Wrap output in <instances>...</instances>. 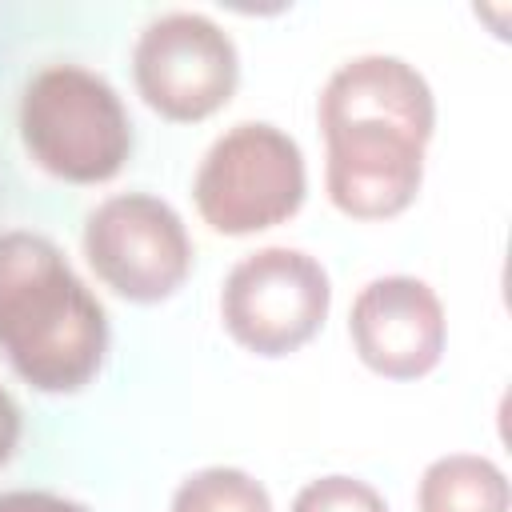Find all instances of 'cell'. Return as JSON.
Wrapping results in <instances>:
<instances>
[{"instance_id": "obj_4", "label": "cell", "mask_w": 512, "mask_h": 512, "mask_svg": "<svg viewBox=\"0 0 512 512\" xmlns=\"http://www.w3.org/2000/svg\"><path fill=\"white\" fill-rule=\"evenodd\" d=\"M308 200V160L272 120L224 128L192 172V208L216 236L248 240L288 224Z\"/></svg>"}, {"instance_id": "obj_9", "label": "cell", "mask_w": 512, "mask_h": 512, "mask_svg": "<svg viewBox=\"0 0 512 512\" xmlns=\"http://www.w3.org/2000/svg\"><path fill=\"white\" fill-rule=\"evenodd\" d=\"M416 512H512V484L492 456L444 452L416 480Z\"/></svg>"}, {"instance_id": "obj_1", "label": "cell", "mask_w": 512, "mask_h": 512, "mask_svg": "<svg viewBox=\"0 0 512 512\" xmlns=\"http://www.w3.org/2000/svg\"><path fill=\"white\" fill-rule=\"evenodd\" d=\"M328 204L360 224L404 216L428 168L436 92L428 76L392 52H360L336 64L316 96Z\"/></svg>"}, {"instance_id": "obj_11", "label": "cell", "mask_w": 512, "mask_h": 512, "mask_svg": "<svg viewBox=\"0 0 512 512\" xmlns=\"http://www.w3.org/2000/svg\"><path fill=\"white\" fill-rule=\"evenodd\" d=\"M288 512H392L384 492L352 472H324L296 488Z\"/></svg>"}, {"instance_id": "obj_2", "label": "cell", "mask_w": 512, "mask_h": 512, "mask_svg": "<svg viewBox=\"0 0 512 512\" xmlns=\"http://www.w3.org/2000/svg\"><path fill=\"white\" fill-rule=\"evenodd\" d=\"M112 352L104 300L64 248L32 228L0 232V356L40 396L96 384Z\"/></svg>"}, {"instance_id": "obj_13", "label": "cell", "mask_w": 512, "mask_h": 512, "mask_svg": "<svg viewBox=\"0 0 512 512\" xmlns=\"http://www.w3.org/2000/svg\"><path fill=\"white\" fill-rule=\"evenodd\" d=\"M20 440H24V412H20L16 396L0 384V468H8Z\"/></svg>"}, {"instance_id": "obj_8", "label": "cell", "mask_w": 512, "mask_h": 512, "mask_svg": "<svg viewBox=\"0 0 512 512\" xmlns=\"http://www.w3.org/2000/svg\"><path fill=\"white\" fill-rule=\"evenodd\" d=\"M348 340L372 376L396 384L424 380L448 352V308L424 276H372L352 296Z\"/></svg>"}, {"instance_id": "obj_5", "label": "cell", "mask_w": 512, "mask_h": 512, "mask_svg": "<svg viewBox=\"0 0 512 512\" xmlns=\"http://www.w3.org/2000/svg\"><path fill=\"white\" fill-rule=\"evenodd\" d=\"M216 308L236 348L256 360H284L324 332L332 276L308 248L264 244L224 272Z\"/></svg>"}, {"instance_id": "obj_6", "label": "cell", "mask_w": 512, "mask_h": 512, "mask_svg": "<svg viewBox=\"0 0 512 512\" xmlns=\"http://www.w3.org/2000/svg\"><path fill=\"white\" fill-rule=\"evenodd\" d=\"M88 272L120 300L152 308L172 300L192 268L196 244L184 216L156 192H112L80 228Z\"/></svg>"}, {"instance_id": "obj_3", "label": "cell", "mask_w": 512, "mask_h": 512, "mask_svg": "<svg viewBox=\"0 0 512 512\" xmlns=\"http://www.w3.org/2000/svg\"><path fill=\"white\" fill-rule=\"evenodd\" d=\"M16 128L28 160L76 188L112 184L136 148V124L120 88L76 60H52L24 80Z\"/></svg>"}, {"instance_id": "obj_12", "label": "cell", "mask_w": 512, "mask_h": 512, "mask_svg": "<svg viewBox=\"0 0 512 512\" xmlns=\"http://www.w3.org/2000/svg\"><path fill=\"white\" fill-rule=\"evenodd\" d=\"M0 512H92V508L52 488H4Z\"/></svg>"}, {"instance_id": "obj_7", "label": "cell", "mask_w": 512, "mask_h": 512, "mask_svg": "<svg viewBox=\"0 0 512 512\" xmlns=\"http://www.w3.org/2000/svg\"><path fill=\"white\" fill-rule=\"evenodd\" d=\"M132 88L168 124L220 116L240 88V48L208 12H160L132 40Z\"/></svg>"}, {"instance_id": "obj_10", "label": "cell", "mask_w": 512, "mask_h": 512, "mask_svg": "<svg viewBox=\"0 0 512 512\" xmlns=\"http://www.w3.org/2000/svg\"><path fill=\"white\" fill-rule=\"evenodd\" d=\"M168 512H276V504L248 468L208 464L176 484Z\"/></svg>"}]
</instances>
